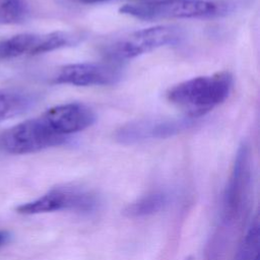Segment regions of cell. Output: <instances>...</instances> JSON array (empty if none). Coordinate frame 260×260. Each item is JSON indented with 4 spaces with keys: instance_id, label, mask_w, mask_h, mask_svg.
I'll use <instances>...</instances> for the list:
<instances>
[{
    "instance_id": "obj_1",
    "label": "cell",
    "mask_w": 260,
    "mask_h": 260,
    "mask_svg": "<svg viewBox=\"0 0 260 260\" xmlns=\"http://www.w3.org/2000/svg\"><path fill=\"white\" fill-rule=\"evenodd\" d=\"M232 87V75L220 72L180 82L169 89L167 98L187 117L194 119L222 104L230 95Z\"/></svg>"
},
{
    "instance_id": "obj_2",
    "label": "cell",
    "mask_w": 260,
    "mask_h": 260,
    "mask_svg": "<svg viewBox=\"0 0 260 260\" xmlns=\"http://www.w3.org/2000/svg\"><path fill=\"white\" fill-rule=\"evenodd\" d=\"M225 11L223 4L211 0H153L120 8L121 13L140 19L209 18Z\"/></svg>"
},
{
    "instance_id": "obj_3",
    "label": "cell",
    "mask_w": 260,
    "mask_h": 260,
    "mask_svg": "<svg viewBox=\"0 0 260 260\" xmlns=\"http://www.w3.org/2000/svg\"><path fill=\"white\" fill-rule=\"evenodd\" d=\"M69 137L56 133L41 115L25 120L0 135V149L10 154H26L66 143Z\"/></svg>"
},
{
    "instance_id": "obj_4",
    "label": "cell",
    "mask_w": 260,
    "mask_h": 260,
    "mask_svg": "<svg viewBox=\"0 0 260 260\" xmlns=\"http://www.w3.org/2000/svg\"><path fill=\"white\" fill-rule=\"evenodd\" d=\"M252 186V157L248 143L242 142L237 150L231 176L222 199V221L234 223L245 212Z\"/></svg>"
},
{
    "instance_id": "obj_5",
    "label": "cell",
    "mask_w": 260,
    "mask_h": 260,
    "mask_svg": "<svg viewBox=\"0 0 260 260\" xmlns=\"http://www.w3.org/2000/svg\"><path fill=\"white\" fill-rule=\"evenodd\" d=\"M99 199L94 193L76 186H57L31 201L19 204L15 210L24 215L56 211L88 213L98 208Z\"/></svg>"
},
{
    "instance_id": "obj_6",
    "label": "cell",
    "mask_w": 260,
    "mask_h": 260,
    "mask_svg": "<svg viewBox=\"0 0 260 260\" xmlns=\"http://www.w3.org/2000/svg\"><path fill=\"white\" fill-rule=\"evenodd\" d=\"M182 38V31L175 26L158 25L142 28L111 43L105 49V55L112 61L132 59L158 48L177 44Z\"/></svg>"
},
{
    "instance_id": "obj_7",
    "label": "cell",
    "mask_w": 260,
    "mask_h": 260,
    "mask_svg": "<svg viewBox=\"0 0 260 260\" xmlns=\"http://www.w3.org/2000/svg\"><path fill=\"white\" fill-rule=\"evenodd\" d=\"M193 118H150L131 121L116 132L121 143H135L149 139H160L177 135L191 127Z\"/></svg>"
},
{
    "instance_id": "obj_8",
    "label": "cell",
    "mask_w": 260,
    "mask_h": 260,
    "mask_svg": "<svg viewBox=\"0 0 260 260\" xmlns=\"http://www.w3.org/2000/svg\"><path fill=\"white\" fill-rule=\"evenodd\" d=\"M121 77V67L112 62H82L63 66L55 75L54 82L76 86L109 85Z\"/></svg>"
},
{
    "instance_id": "obj_9",
    "label": "cell",
    "mask_w": 260,
    "mask_h": 260,
    "mask_svg": "<svg viewBox=\"0 0 260 260\" xmlns=\"http://www.w3.org/2000/svg\"><path fill=\"white\" fill-rule=\"evenodd\" d=\"M42 116L56 133L66 137L86 129L95 120L93 111L81 103L58 105L47 110Z\"/></svg>"
},
{
    "instance_id": "obj_10",
    "label": "cell",
    "mask_w": 260,
    "mask_h": 260,
    "mask_svg": "<svg viewBox=\"0 0 260 260\" xmlns=\"http://www.w3.org/2000/svg\"><path fill=\"white\" fill-rule=\"evenodd\" d=\"M36 103V96L18 89H0V122L26 113Z\"/></svg>"
},
{
    "instance_id": "obj_11",
    "label": "cell",
    "mask_w": 260,
    "mask_h": 260,
    "mask_svg": "<svg viewBox=\"0 0 260 260\" xmlns=\"http://www.w3.org/2000/svg\"><path fill=\"white\" fill-rule=\"evenodd\" d=\"M42 35L19 34L0 41V60L15 59L25 55H39Z\"/></svg>"
},
{
    "instance_id": "obj_12",
    "label": "cell",
    "mask_w": 260,
    "mask_h": 260,
    "mask_svg": "<svg viewBox=\"0 0 260 260\" xmlns=\"http://www.w3.org/2000/svg\"><path fill=\"white\" fill-rule=\"evenodd\" d=\"M169 202V194L165 191L149 192L129 203L123 210L127 217L138 218L157 213Z\"/></svg>"
},
{
    "instance_id": "obj_13",
    "label": "cell",
    "mask_w": 260,
    "mask_h": 260,
    "mask_svg": "<svg viewBox=\"0 0 260 260\" xmlns=\"http://www.w3.org/2000/svg\"><path fill=\"white\" fill-rule=\"evenodd\" d=\"M235 260H260V222L256 214L243 237Z\"/></svg>"
},
{
    "instance_id": "obj_14",
    "label": "cell",
    "mask_w": 260,
    "mask_h": 260,
    "mask_svg": "<svg viewBox=\"0 0 260 260\" xmlns=\"http://www.w3.org/2000/svg\"><path fill=\"white\" fill-rule=\"evenodd\" d=\"M27 0H0V24H18L28 17Z\"/></svg>"
},
{
    "instance_id": "obj_15",
    "label": "cell",
    "mask_w": 260,
    "mask_h": 260,
    "mask_svg": "<svg viewBox=\"0 0 260 260\" xmlns=\"http://www.w3.org/2000/svg\"><path fill=\"white\" fill-rule=\"evenodd\" d=\"M11 239V235L9 232L7 231H3V230H0V249L5 246Z\"/></svg>"
},
{
    "instance_id": "obj_16",
    "label": "cell",
    "mask_w": 260,
    "mask_h": 260,
    "mask_svg": "<svg viewBox=\"0 0 260 260\" xmlns=\"http://www.w3.org/2000/svg\"><path fill=\"white\" fill-rule=\"evenodd\" d=\"M80 3H99V2H104V1H108V0H77Z\"/></svg>"
},
{
    "instance_id": "obj_17",
    "label": "cell",
    "mask_w": 260,
    "mask_h": 260,
    "mask_svg": "<svg viewBox=\"0 0 260 260\" xmlns=\"http://www.w3.org/2000/svg\"><path fill=\"white\" fill-rule=\"evenodd\" d=\"M184 260H195V259H194L192 256H189V257H187V258L184 259Z\"/></svg>"
}]
</instances>
